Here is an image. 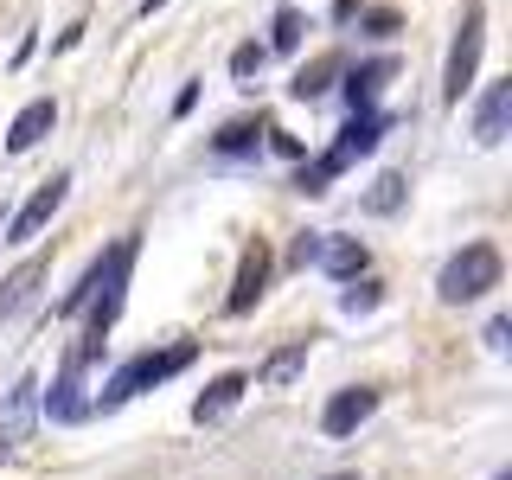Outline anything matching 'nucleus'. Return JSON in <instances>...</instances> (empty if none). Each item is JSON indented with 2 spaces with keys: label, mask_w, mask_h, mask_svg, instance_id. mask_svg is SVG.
<instances>
[{
  "label": "nucleus",
  "mask_w": 512,
  "mask_h": 480,
  "mask_svg": "<svg viewBox=\"0 0 512 480\" xmlns=\"http://www.w3.org/2000/svg\"><path fill=\"white\" fill-rule=\"evenodd\" d=\"M186 365H192V340L167 346V352H135V359L116 365V378H109L103 391L90 397V410H122L128 397H141V391H154V384H167L173 372H186Z\"/></svg>",
  "instance_id": "f257e3e1"
},
{
  "label": "nucleus",
  "mask_w": 512,
  "mask_h": 480,
  "mask_svg": "<svg viewBox=\"0 0 512 480\" xmlns=\"http://www.w3.org/2000/svg\"><path fill=\"white\" fill-rule=\"evenodd\" d=\"M500 276H506L500 250H493V244H468V250H455V256L442 263L436 295H442V301H480L487 288H500Z\"/></svg>",
  "instance_id": "f03ea898"
},
{
  "label": "nucleus",
  "mask_w": 512,
  "mask_h": 480,
  "mask_svg": "<svg viewBox=\"0 0 512 480\" xmlns=\"http://www.w3.org/2000/svg\"><path fill=\"white\" fill-rule=\"evenodd\" d=\"M480 45H487V7H468V20H461L455 45H448V71H442V96L448 103H461V96L474 90V71H480Z\"/></svg>",
  "instance_id": "7ed1b4c3"
},
{
  "label": "nucleus",
  "mask_w": 512,
  "mask_h": 480,
  "mask_svg": "<svg viewBox=\"0 0 512 480\" xmlns=\"http://www.w3.org/2000/svg\"><path fill=\"white\" fill-rule=\"evenodd\" d=\"M64 199H71V173H52V180H45V186L20 205V212L7 218V237H0V244H32V237H39L45 224L58 218V205H64Z\"/></svg>",
  "instance_id": "20e7f679"
},
{
  "label": "nucleus",
  "mask_w": 512,
  "mask_h": 480,
  "mask_svg": "<svg viewBox=\"0 0 512 480\" xmlns=\"http://www.w3.org/2000/svg\"><path fill=\"white\" fill-rule=\"evenodd\" d=\"M84 352L71 346V359H64V372L52 378V391H45V416L52 423H77V416H90V397H84Z\"/></svg>",
  "instance_id": "39448f33"
},
{
  "label": "nucleus",
  "mask_w": 512,
  "mask_h": 480,
  "mask_svg": "<svg viewBox=\"0 0 512 480\" xmlns=\"http://www.w3.org/2000/svg\"><path fill=\"white\" fill-rule=\"evenodd\" d=\"M372 410H378V391L352 384V391H333V397H327V410H320V429H327V436H352V429H359Z\"/></svg>",
  "instance_id": "423d86ee"
},
{
  "label": "nucleus",
  "mask_w": 512,
  "mask_h": 480,
  "mask_svg": "<svg viewBox=\"0 0 512 480\" xmlns=\"http://www.w3.org/2000/svg\"><path fill=\"white\" fill-rule=\"evenodd\" d=\"M32 416H39V378H20L7 391V404H0V442L20 448L32 436Z\"/></svg>",
  "instance_id": "0eeeda50"
},
{
  "label": "nucleus",
  "mask_w": 512,
  "mask_h": 480,
  "mask_svg": "<svg viewBox=\"0 0 512 480\" xmlns=\"http://www.w3.org/2000/svg\"><path fill=\"white\" fill-rule=\"evenodd\" d=\"M506 128H512V77L506 84H487V96H480V109H474V141L480 148H500Z\"/></svg>",
  "instance_id": "6e6552de"
},
{
  "label": "nucleus",
  "mask_w": 512,
  "mask_h": 480,
  "mask_svg": "<svg viewBox=\"0 0 512 480\" xmlns=\"http://www.w3.org/2000/svg\"><path fill=\"white\" fill-rule=\"evenodd\" d=\"M365 263H372V256H365L359 237H333V231H320V256H314V269H327L333 282H359V276H365Z\"/></svg>",
  "instance_id": "1a4fd4ad"
},
{
  "label": "nucleus",
  "mask_w": 512,
  "mask_h": 480,
  "mask_svg": "<svg viewBox=\"0 0 512 480\" xmlns=\"http://www.w3.org/2000/svg\"><path fill=\"white\" fill-rule=\"evenodd\" d=\"M52 122H58V103H52V96L26 103L20 116H13V128H7V154H32L45 135H52Z\"/></svg>",
  "instance_id": "9d476101"
},
{
  "label": "nucleus",
  "mask_w": 512,
  "mask_h": 480,
  "mask_svg": "<svg viewBox=\"0 0 512 480\" xmlns=\"http://www.w3.org/2000/svg\"><path fill=\"white\" fill-rule=\"evenodd\" d=\"M263 282H269V250L250 244L244 263H237V288H231V301H224V308H231V314H250L256 301H263Z\"/></svg>",
  "instance_id": "9b49d317"
},
{
  "label": "nucleus",
  "mask_w": 512,
  "mask_h": 480,
  "mask_svg": "<svg viewBox=\"0 0 512 480\" xmlns=\"http://www.w3.org/2000/svg\"><path fill=\"white\" fill-rule=\"evenodd\" d=\"M244 391H250V378H244V372H224V378H212V384L199 391L192 416H199V423H224V416L237 410V397H244Z\"/></svg>",
  "instance_id": "f8f14e48"
},
{
  "label": "nucleus",
  "mask_w": 512,
  "mask_h": 480,
  "mask_svg": "<svg viewBox=\"0 0 512 480\" xmlns=\"http://www.w3.org/2000/svg\"><path fill=\"white\" fill-rule=\"evenodd\" d=\"M45 276H52V263H45V256H26V263L13 269L7 282H0V320H13V314H20L26 301H32V288H39Z\"/></svg>",
  "instance_id": "ddd939ff"
},
{
  "label": "nucleus",
  "mask_w": 512,
  "mask_h": 480,
  "mask_svg": "<svg viewBox=\"0 0 512 480\" xmlns=\"http://www.w3.org/2000/svg\"><path fill=\"white\" fill-rule=\"evenodd\" d=\"M301 372H308V340H288L282 352H269V359L256 365V384H263V391H282V384H295Z\"/></svg>",
  "instance_id": "4468645a"
},
{
  "label": "nucleus",
  "mask_w": 512,
  "mask_h": 480,
  "mask_svg": "<svg viewBox=\"0 0 512 480\" xmlns=\"http://www.w3.org/2000/svg\"><path fill=\"white\" fill-rule=\"evenodd\" d=\"M397 77V64L391 58H372V64H359V71H346V103L352 109H372L378 103V90Z\"/></svg>",
  "instance_id": "2eb2a0df"
},
{
  "label": "nucleus",
  "mask_w": 512,
  "mask_h": 480,
  "mask_svg": "<svg viewBox=\"0 0 512 480\" xmlns=\"http://www.w3.org/2000/svg\"><path fill=\"white\" fill-rule=\"evenodd\" d=\"M333 77H340V58H314V64H301V71H295V84H288V90H295L301 103H314V96L333 90Z\"/></svg>",
  "instance_id": "dca6fc26"
},
{
  "label": "nucleus",
  "mask_w": 512,
  "mask_h": 480,
  "mask_svg": "<svg viewBox=\"0 0 512 480\" xmlns=\"http://www.w3.org/2000/svg\"><path fill=\"white\" fill-rule=\"evenodd\" d=\"M397 205H404V173H384V180H372V192H365V212H372V218H391Z\"/></svg>",
  "instance_id": "f3484780"
},
{
  "label": "nucleus",
  "mask_w": 512,
  "mask_h": 480,
  "mask_svg": "<svg viewBox=\"0 0 512 480\" xmlns=\"http://www.w3.org/2000/svg\"><path fill=\"white\" fill-rule=\"evenodd\" d=\"M301 45V13L295 7H282L276 13V26H269V52H295Z\"/></svg>",
  "instance_id": "a211bd4d"
},
{
  "label": "nucleus",
  "mask_w": 512,
  "mask_h": 480,
  "mask_svg": "<svg viewBox=\"0 0 512 480\" xmlns=\"http://www.w3.org/2000/svg\"><path fill=\"white\" fill-rule=\"evenodd\" d=\"M263 64H269V45H237V52H231V77H256V71H263Z\"/></svg>",
  "instance_id": "6ab92c4d"
},
{
  "label": "nucleus",
  "mask_w": 512,
  "mask_h": 480,
  "mask_svg": "<svg viewBox=\"0 0 512 480\" xmlns=\"http://www.w3.org/2000/svg\"><path fill=\"white\" fill-rule=\"evenodd\" d=\"M244 148H256V128H250V122H231V128L218 135V154H244Z\"/></svg>",
  "instance_id": "aec40b11"
},
{
  "label": "nucleus",
  "mask_w": 512,
  "mask_h": 480,
  "mask_svg": "<svg viewBox=\"0 0 512 480\" xmlns=\"http://www.w3.org/2000/svg\"><path fill=\"white\" fill-rule=\"evenodd\" d=\"M340 308H346V314H372V308H378V282L346 288V295H340Z\"/></svg>",
  "instance_id": "412c9836"
},
{
  "label": "nucleus",
  "mask_w": 512,
  "mask_h": 480,
  "mask_svg": "<svg viewBox=\"0 0 512 480\" xmlns=\"http://www.w3.org/2000/svg\"><path fill=\"white\" fill-rule=\"evenodd\" d=\"M314 256H320V231H301L295 250H288V263H295V269H314Z\"/></svg>",
  "instance_id": "4be33fe9"
},
{
  "label": "nucleus",
  "mask_w": 512,
  "mask_h": 480,
  "mask_svg": "<svg viewBox=\"0 0 512 480\" xmlns=\"http://www.w3.org/2000/svg\"><path fill=\"white\" fill-rule=\"evenodd\" d=\"M506 333H512L506 320H487V346H493V352H506Z\"/></svg>",
  "instance_id": "5701e85b"
},
{
  "label": "nucleus",
  "mask_w": 512,
  "mask_h": 480,
  "mask_svg": "<svg viewBox=\"0 0 512 480\" xmlns=\"http://www.w3.org/2000/svg\"><path fill=\"white\" fill-rule=\"evenodd\" d=\"M160 7H167V0H141V13H148V20H154V13H160Z\"/></svg>",
  "instance_id": "b1692460"
},
{
  "label": "nucleus",
  "mask_w": 512,
  "mask_h": 480,
  "mask_svg": "<svg viewBox=\"0 0 512 480\" xmlns=\"http://www.w3.org/2000/svg\"><path fill=\"white\" fill-rule=\"evenodd\" d=\"M327 480H359V474H327Z\"/></svg>",
  "instance_id": "393cba45"
},
{
  "label": "nucleus",
  "mask_w": 512,
  "mask_h": 480,
  "mask_svg": "<svg viewBox=\"0 0 512 480\" xmlns=\"http://www.w3.org/2000/svg\"><path fill=\"white\" fill-rule=\"evenodd\" d=\"M500 480H512V474H500Z\"/></svg>",
  "instance_id": "a878e982"
}]
</instances>
